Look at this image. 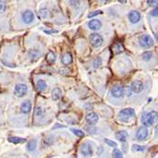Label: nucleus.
Instances as JSON below:
<instances>
[{
    "instance_id": "22",
    "label": "nucleus",
    "mask_w": 158,
    "mask_h": 158,
    "mask_svg": "<svg viewBox=\"0 0 158 158\" xmlns=\"http://www.w3.org/2000/svg\"><path fill=\"white\" fill-rule=\"evenodd\" d=\"M46 62L48 64H53L55 61H56V54L53 52V51H49L47 54H46Z\"/></svg>"
},
{
    "instance_id": "35",
    "label": "nucleus",
    "mask_w": 158,
    "mask_h": 158,
    "mask_svg": "<svg viewBox=\"0 0 158 158\" xmlns=\"http://www.w3.org/2000/svg\"><path fill=\"white\" fill-rule=\"evenodd\" d=\"M148 4H149L150 6H156L158 5V1H154V0H148Z\"/></svg>"
},
{
    "instance_id": "18",
    "label": "nucleus",
    "mask_w": 158,
    "mask_h": 158,
    "mask_svg": "<svg viewBox=\"0 0 158 158\" xmlns=\"http://www.w3.org/2000/svg\"><path fill=\"white\" fill-rule=\"evenodd\" d=\"M112 50H113L114 54H118V53H120V52H122L124 50V47H123L121 43H116V44H115L113 46Z\"/></svg>"
},
{
    "instance_id": "37",
    "label": "nucleus",
    "mask_w": 158,
    "mask_h": 158,
    "mask_svg": "<svg viewBox=\"0 0 158 158\" xmlns=\"http://www.w3.org/2000/svg\"><path fill=\"white\" fill-rule=\"evenodd\" d=\"M44 32L46 33V34H51V33L57 32V31H44Z\"/></svg>"
},
{
    "instance_id": "29",
    "label": "nucleus",
    "mask_w": 158,
    "mask_h": 158,
    "mask_svg": "<svg viewBox=\"0 0 158 158\" xmlns=\"http://www.w3.org/2000/svg\"><path fill=\"white\" fill-rule=\"evenodd\" d=\"M104 142H105L108 146H110V147H113V148H116V147H117V144H116V142H114L113 140L108 139V138H105V139H104Z\"/></svg>"
},
{
    "instance_id": "12",
    "label": "nucleus",
    "mask_w": 158,
    "mask_h": 158,
    "mask_svg": "<svg viewBox=\"0 0 158 158\" xmlns=\"http://www.w3.org/2000/svg\"><path fill=\"white\" fill-rule=\"evenodd\" d=\"M111 93H112L113 97H122V95L124 94L123 87L118 86V85H116V86L112 87Z\"/></svg>"
},
{
    "instance_id": "38",
    "label": "nucleus",
    "mask_w": 158,
    "mask_h": 158,
    "mask_svg": "<svg viewBox=\"0 0 158 158\" xmlns=\"http://www.w3.org/2000/svg\"><path fill=\"white\" fill-rule=\"evenodd\" d=\"M155 131H156V134H158V126L156 127V130Z\"/></svg>"
},
{
    "instance_id": "7",
    "label": "nucleus",
    "mask_w": 158,
    "mask_h": 158,
    "mask_svg": "<svg viewBox=\"0 0 158 158\" xmlns=\"http://www.w3.org/2000/svg\"><path fill=\"white\" fill-rule=\"evenodd\" d=\"M131 90L134 93H140L143 89H144V85L142 83V82L140 81H134L133 82V83L131 84Z\"/></svg>"
},
{
    "instance_id": "33",
    "label": "nucleus",
    "mask_w": 158,
    "mask_h": 158,
    "mask_svg": "<svg viewBox=\"0 0 158 158\" xmlns=\"http://www.w3.org/2000/svg\"><path fill=\"white\" fill-rule=\"evenodd\" d=\"M152 16H158V8H154L152 11L151 12Z\"/></svg>"
},
{
    "instance_id": "24",
    "label": "nucleus",
    "mask_w": 158,
    "mask_h": 158,
    "mask_svg": "<svg viewBox=\"0 0 158 158\" xmlns=\"http://www.w3.org/2000/svg\"><path fill=\"white\" fill-rule=\"evenodd\" d=\"M47 15H48V11H47V9H40V11L38 12V16L40 17L41 19H45Z\"/></svg>"
},
{
    "instance_id": "39",
    "label": "nucleus",
    "mask_w": 158,
    "mask_h": 158,
    "mask_svg": "<svg viewBox=\"0 0 158 158\" xmlns=\"http://www.w3.org/2000/svg\"><path fill=\"white\" fill-rule=\"evenodd\" d=\"M156 38H157V39H158V33H157V34H156Z\"/></svg>"
},
{
    "instance_id": "19",
    "label": "nucleus",
    "mask_w": 158,
    "mask_h": 158,
    "mask_svg": "<svg viewBox=\"0 0 158 158\" xmlns=\"http://www.w3.org/2000/svg\"><path fill=\"white\" fill-rule=\"evenodd\" d=\"M8 140L11 142V143H13V144H19V143H24V142H26L25 138L17 137V136H11V137L8 138Z\"/></svg>"
},
{
    "instance_id": "16",
    "label": "nucleus",
    "mask_w": 158,
    "mask_h": 158,
    "mask_svg": "<svg viewBox=\"0 0 158 158\" xmlns=\"http://www.w3.org/2000/svg\"><path fill=\"white\" fill-rule=\"evenodd\" d=\"M73 61V59H72V55L69 53V52H65L63 54L62 56V63L65 65H68V64H70Z\"/></svg>"
},
{
    "instance_id": "2",
    "label": "nucleus",
    "mask_w": 158,
    "mask_h": 158,
    "mask_svg": "<svg viewBox=\"0 0 158 158\" xmlns=\"http://www.w3.org/2000/svg\"><path fill=\"white\" fill-rule=\"evenodd\" d=\"M139 45L144 48H149L153 46V40L150 35L143 34L139 37Z\"/></svg>"
},
{
    "instance_id": "8",
    "label": "nucleus",
    "mask_w": 158,
    "mask_h": 158,
    "mask_svg": "<svg viewBox=\"0 0 158 158\" xmlns=\"http://www.w3.org/2000/svg\"><path fill=\"white\" fill-rule=\"evenodd\" d=\"M22 19L25 24H31L34 19V13L31 11H26L22 14Z\"/></svg>"
},
{
    "instance_id": "10",
    "label": "nucleus",
    "mask_w": 158,
    "mask_h": 158,
    "mask_svg": "<svg viewBox=\"0 0 158 158\" xmlns=\"http://www.w3.org/2000/svg\"><path fill=\"white\" fill-rule=\"evenodd\" d=\"M128 18H129V20H130L131 23L136 24L140 20V13H138L137 11H132V12H130L129 14H128Z\"/></svg>"
},
{
    "instance_id": "15",
    "label": "nucleus",
    "mask_w": 158,
    "mask_h": 158,
    "mask_svg": "<svg viewBox=\"0 0 158 158\" xmlns=\"http://www.w3.org/2000/svg\"><path fill=\"white\" fill-rule=\"evenodd\" d=\"M20 109H21V112H22V113H24V114H28L29 112H31V101H24V102L21 104Z\"/></svg>"
},
{
    "instance_id": "25",
    "label": "nucleus",
    "mask_w": 158,
    "mask_h": 158,
    "mask_svg": "<svg viewBox=\"0 0 158 158\" xmlns=\"http://www.w3.org/2000/svg\"><path fill=\"white\" fill-rule=\"evenodd\" d=\"M133 152H143L145 151V147L144 146H140V145H133L132 147Z\"/></svg>"
},
{
    "instance_id": "26",
    "label": "nucleus",
    "mask_w": 158,
    "mask_h": 158,
    "mask_svg": "<svg viewBox=\"0 0 158 158\" xmlns=\"http://www.w3.org/2000/svg\"><path fill=\"white\" fill-rule=\"evenodd\" d=\"M152 52H150V51H145L142 54V59H143L144 61H150L151 59H152Z\"/></svg>"
},
{
    "instance_id": "31",
    "label": "nucleus",
    "mask_w": 158,
    "mask_h": 158,
    "mask_svg": "<svg viewBox=\"0 0 158 158\" xmlns=\"http://www.w3.org/2000/svg\"><path fill=\"white\" fill-rule=\"evenodd\" d=\"M6 9V4L3 1H0V13H2L5 12Z\"/></svg>"
},
{
    "instance_id": "27",
    "label": "nucleus",
    "mask_w": 158,
    "mask_h": 158,
    "mask_svg": "<svg viewBox=\"0 0 158 158\" xmlns=\"http://www.w3.org/2000/svg\"><path fill=\"white\" fill-rule=\"evenodd\" d=\"M113 158H123L122 152L119 150L115 149L114 152H113Z\"/></svg>"
},
{
    "instance_id": "11",
    "label": "nucleus",
    "mask_w": 158,
    "mask_h": 158,
    "mask_svg": "<svg viewBox=\"0 0 158 158\" xmlns=\"http://www.w3.org/2000/svg\"><path fill=\"white\" fill-rule=\"evenodd\" d=\"M88 28L92 31H97L101 28V22L98 19H92L91 21L88 22Z\"/></svg>"
},
{
    "instance_id": "14",
    "label": "nucleus",
    "mask_w": 158,
    "mask_h": 158,
    "mask_svg": "<svg viewBox=\"0 0 158 158\" xmlns=\"http://www.w3.org/2000/svg\"><path fill=\"white\" fill-rule=\"evenodd\" d=\"M116 138L117 140H119L120 142H126L128 138V133L126 131H119L116 133Z\"/></svg>"
},
{
    "instance_id": "5",
    "label": "nucleus",
    "mask_w": 158,
    "mask_h": 158,
    "mask_svg": "<svg viewBox=\"0 0 158 158\" xmlns=\"http://www.w3.org/2000/svg\"><path fill=\"white\" fill-rule=\"evenodd\" d=\"M134 115V110L132 108H126L118 113V117L122 120H128L131 116Z\"/></svg>"
},
{
    "instance_id": "36",
    "label": "nucleus",
    "mask_w": 158,
    "mask_h": 158,
    "mask_svg": "<svg viewBox=\"0 0 158 158\" xmlns=\"http://www.w3.org/2000/svg\"><path fill=\"white\" fill-rule=\"evenodd\" d=\"M68 3H70L72 6H76V7H79V4H80L79 1H69Z\"/></svg>"
},
{
    "instance_id": "4",
    "label": "nucleus",
    "mask_w": 158,
    "mask_h": 158,
    "mask_svg": "<svg viewBox=\"0 0 158 158\" xmlns=\"http://www.w3.org/2000/svg\"><path fill=\"white\" fill-rule=\"evenodd\" d=\"M28 92V86L26 84H23V83H18L15 85V88H14V94L16 97H24Z\"/></svg>"
},
{
    "instance_id": "9",
    "label": "nucleus",
    "mask_w": 158,
    "mask_h": 158,
    "mask_svg": "<svg viewBox=\"0 0 158 158\" xmlns=\"http://www.w3.org/2000/svg\"><path fill=\"white\" fill-rule=\"evenodd\" d=\"M147 136H148V129L145 126H141L136 132V138L138 140L142 141V140L145 139Z\"/></svg>"
},
{
    "instance_id": "3",
    "label": "nucleus",
    "mask_w": 158,
    "mask_h": 158,
    "mask_svg": "<svg viewBox=\"0 0 158 158\" xmlns=\"http://www.w3.org/2000/svg\"><path fill=\"white\" fill-rule=\"evenodd\" d=\"M89 42L94 47H97V46H101V44L103 42V38L98 33H92L89 36Z\"/></svg>"
},
{
    "instance_id": "20",
    "label": "nucleus",
    "mask_w": 158,
    "mask_h": 158,
    "mask_svg": "<svg viewBox=\"0 0 158 158\" xmlns=\"http://www.w3.org/2000/svg\"><path fill=\"white\" fill-rule=\"evenodd\" d=\"M46 83L43 80H39L36 83V89L39 91V92H41V91H44L46 88Z\"/></svg>"
},
{
    "instance_id": "13",
    "label": "nucleus",
    "mask_w": 158,
    "mask_h": 158,
    "mask_svg": "<svg viewBox=\"0 0 158 158\" xmlns=\"http://www.w3.org/2000/svg\"><path fill=\"white\" fill-rule=\"evenodd\" d=\"M85 120H86L87 123H89V124L93 125V124H96V123L97 122V120H98V116H97V115L95 114V113H89V114H88V115L85 116Z\"/></svg>"
},
{
    "instance_id": "1",
    "label": "nucleus",
    "mask_w": 158,
    "mask_h": 158,
    "mask_svg": "<svg viewBox=\"0 0 158 158\" xmlns=\"http://www.w3.org/2000/svg\"><path fill=\"white\" fill-rule=\"evenodd\" d=\"M157 117H158V114L155 111H152L150 113L143 114L141 121L145 126H152L157 120Z\"/></svg>"
},
{
    "instance_id": "6",
    "label": "nucleus",
    "mask_w": 158,
    "mask_h": 158,
    "mask_svg": "<svg viewBox=\"0 0 158 158\" xmlns=\"http://www.w3.org/2000/svg\"><path fill=\"white\" fill-rule=\"evenodd\" d=\"M81 152L83 155L88 157V156H91L93 154V149H92V146L89 143H83L81 146Z\"/></svg>"
},
{
    "instance_id": "21",
    "label": "nucleus",
    "mask_w": 158,
    "mask_h": 158,
    "mask_svg": "<svg viewBox=\"0 0 158 158\" xmlns=\"http://www.w3.org/2000/svg\"><path fill=\"white\" fill-rule=\"evenodd\" d=\"M29 56H31V59L32 61H36L40 58L41 53H40V51L36 50V49H31V50L29 51Z\"/></svg>"
},
{
    "instance_id": "17",
    "label": "nucleus",
    "mask_w": 158,
    "mask_h": 158,
    "mask_svg": "<svg viewBox=\"0 0 158 158\" xmlns=\"http://www.w3.org/2000/svg\"><path fill=\"white\" fill-rule=\"evenodd\" d=\"M51 97H52V100L53 101H59L60 98L62 97V91L60 88H54L52 90V93H51Z\"/></svg>"
},
{
    "instance_id": "34",
    "label": "nucleus",
    "mask_w": 158,
    "mask_h": 158,
    "mask_svg": "<svg viewBox=\"0 0 158 158\" xmlns=\"http://www.w3.org/2000/svg\"><path fill=\"white\" fill-rule=\"evenodd\" d=\"M68 72H69V70L67 68H61L60 69V74H62V75H66V74H68Z\"/></svg>"
},
{
    "instance_id": "23",
    "label": "nucleus",
    "mask_w": 158,
    "mask_h": 158,
    "mask_svg": "<svg viewBox=\"0 0 158 158\" xmlns=\"http://www.w3.org/2000/svg\"><path fill=\"white\" fill-rule=\"evenodd\" d=\"M37 147V143H36V140H31L29 142H28V145H27V148L29 152H33Z\"/></svg>"
},
{
    "instance_id": "30",
    "label": "nucleus",
    "mask_w": 158,
    "mask_h": 158,
    "mask_svg": "<svg viewBox=\"0 0 158 158\" xmlns=\"http://www.w3.org/2000/svg\"><path fill=\"white\" fill-rule=\"evenodd\" d=\"M123 90H124V94L128 97H130L132 95V90H131V87L130 86H126L123 87Z\"/></svg>"
},
{
    "instance_id": "32",
    "label": "nucleus",
    "mask_w": 158,
    "mask_h": 158,
    "mask_svg": "<svg viewBox=\"0 0 158 158\" xmlns=\"http://www.w3.org/2000/svg\"><path fill=\"white\" fill-rule=\"evenodd\" d=\"M101 11H96V12H94V13H91L88 14V18L94 17V16H96V15H97V14H101Z\"/></svg>"
},
{
    "instance_id": "28",
    "label": "nucleus",
    "mask_w": 158,
    "mask_h": 158,
    "mask_svg": "<svg viewBox=\"0 0 158 158\" xmlns=\"http://www.w3.org/2000/svg\"><path fill=\"white\" fill-rule=\"evenodd\" d=\"M71 132L74 133L75 135H77L78 137H83L84 136V133L81 130H77V129H71Z\"/></svg>"
}]
</instances>
